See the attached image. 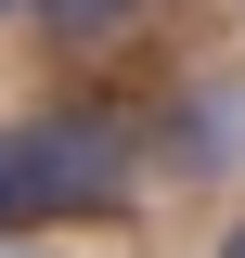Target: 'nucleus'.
Listing matches in <instances>:
<instances>
[{
	"label": "nucleus",
	"instance_id": "nucleus-1",
	"mask_svg": "<svg viewBox=\"0 0 245 258\" xmlns=\"http://www.w3.org/2000/svg\"><path fill=\"white\" fill-rule=\"evenodd\" d=\"M142 155L168 168V181H232V168H245V78H232V64L181 78V91L142 116Z\"/></svg>",
	"mask_w": 245,
	"mask_h": 258
},
{
	"label": "nucleus",
	"instance_id": "nucleus-2",
	"mask_svg": "<svg viewBox=\"0 0 245 258\" xmlns=\"http://www.w3.org/2000/svg\"><path fill=\"white\" fill-rule=\"evenodd\" d=\"M26 13H39V26H52V39H103V26H116V13H142V0H26Z\"/></svg>",
	"mask_w": 245,
	"mask_h": 258
},
{
	"label": "nucleus",
	"instance_id": "nucleus-3",
	"mask_svg": "<svg viewBox=\"0 0 245 258\" xmlns=\"http://www.w3.org/2000/svg\"><path fill=\"white\" fill-rule=\"evenodd\" d=\"M219 258H245V220H232V232H219Z\"/></svg>",
	"mask_w": 245,
	"mask_h": 258
},
{
	"label": "nucleus",
	"instance_id": "nucleus-4",
	"mask_svg": "<svg viewBox=\"0 0 245 258\" xmlns=\"http://www.w3.org/2000/svg\"><path fill=\"white\" fill-rule=\"evenodd\" d=\"M0 13H26V0H0Z\"/></svg>",
	"mask_w": 245,
	"mask_h": 258
}]
</instances>
